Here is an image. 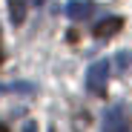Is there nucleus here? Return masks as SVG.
<instances>
[{
  "mask_svg": "<svg viewBox=\"0 0 132 132\" xmlns=\"http://www.w3.org/2000/svg\"><path fill=\"white\" fill-rule=\"evenodd\" d=\"M121 29H123V20H121V17H106V20H101V23H95L92 35H95V37H112V35H118Z\"/></svg>",
  "mask_w": 132,
  "mask_h": 132,
  "instance_id": "nucleus-4",
  "label": "nucleus"
},
{
  "mask_svg": "<svg viewBox=\"0 0 132 132\" xmlns=\"http://www.w3.org/2000/svg\"><path fill=\"white\" fill-rule=\"evenodd\" d=\"M112 72V60H95L89 69H86V86H89L92 95H106V80Z\"/></svg>",
  "mask_w": 132,
  "mask_h": 132,
  "instance_id": "nucleus-1",
  "label": "nucleus"
},
{
  "mask_svg": "<svg viewBox=\"0 0 132 132\" xmlns=\"http://www.w3.org/2000/svg\"><path fill=\"white\" fill-rule=\"evenodd\" d=\"M103 132H129L123 106H109L103 112Z\"/></svg>",
  "mask_w": 132,
  "mask_h": 132,
  "instance_id": "nucleus-2",
  "label": "nucleus"
},
{
  "mask_svg": "<svg viewBox=\"0 0 132 132\" xmlns=\"http://www.w3.org/2000/svg\"><path fill=\"white\" fill-rule=\"evenodd\" d=\"M0 132H9V129H6V126H3V123H0Z\"/></svg>",
  "mask_w": 132,
  "mask_h": 132,
  "instance_id": "nucleus-7",
  "label": "nucleus"
},
{
  "mask_svg": "<svg viewBox=\"0 0 132 132\" xmlns=\"http://www.w3.org/2000/svg\"><path fill=\"white\" fill-rule=\"evenodd\" d=\"M29 3H32V6H43V3H46V0H29Z\"/></svg>",
  "mask_w": 132,
  "mask_h": 132,
  "instance_id": "nucleus-6",
  "label": "nucleus"
},
{
  "mask_svg": "<svg viewBox=\"0 0 132 132\" xmlns=\"http://www.w3.org/2000/svg\"><path fill=\"white\" fill-rule=\"evenodd\" d=\"M92 12H95L92 0H72V3L66 6V17H72V20H86Z\"/></svg>",
  "mask_w": 132,
  "mask_h": 132,
  "instance_id": "nucleus-3",
  "label": "nucleus"
},
{
  "mask_svg": "<svg viewBox=\"0 0 132 132\" xmlns=\"http://www.w3.org/2000/svg\"><path fill=\"white\" fill-rule=\"evenodd\" d=\"M0 57H3V52H0Z\"/></svg>",
  "mask_w": 132,
  "mask_h": 132,
  "instance_id": "nucleus-8",
  "label": "nucleus"
},
{
  "mask_svg": "<svg viewBox=\"0 0 132 132\" xmlns=\"http://www.w3.org/2000/svg\"><path fill=\"white\" fill-rule=\"evenodd\" d=\"M9 14H12V23H14V26L23 23V17H26V6H23V0H9Z\"/></svg>",
  "mask_w": 132,
  "mask_h": 132,
  "instance_id": "nucleus-5",
  "label": "nucleus"
}]
</instances>
